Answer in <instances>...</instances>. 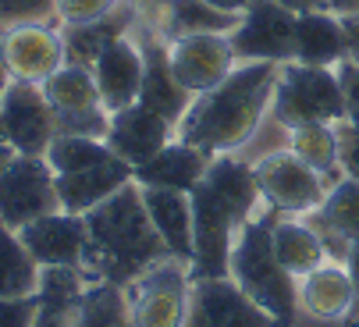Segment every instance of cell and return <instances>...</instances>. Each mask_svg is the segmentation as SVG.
<instances>
[{"label": "cell", "instance_id": "6da1fadb", "mask_svg": "<svg viewBox=\"0 0 359 327\" xmlns=\"http://www.w3.org/2000/svg\"><path fill=\"white\" fill-rule=\"evenodd\" d=\"M278 86V65L242 61L221 86L192 96L178 139L203 149L210 160L242 153L271 118V100Z\"/></svg>", "mask_w": 359, "mask_h": 327}, {"label": "cell", "instance_id": "7a4b0ae2", "mask_svg": "<svg viewBox=\"0 0 359 327\" xmlns=\"http://www.w3.org/2000/svg\"><path fill=\"white\" fill-rule=\"evenodd\" d=\"M189 196H192V242H196L189 274L192 281L228 278L231 246L242 225L267 206L260 185H256L252 164L242 160L238 153L214 156L207 178Z\"/></svg>", "mask_w": 359, "mask_h": 327}, {"label": "cell", "instance_id": "3957f363", "mask_svg": "<svg viewBox=\"0 0 359 327\" xmlns=\"http://www.w3.org/2000/svg\"><path fill=\"white\" fill-rule=\"evenodd\" d=\"M168 256L171 249L164 246L161 232L153 228L149 210L142 203V189L135 182L86 213L82 270L89 281H107L125 288Z\"/></svg>", "mask_w": 359, "mask_h": 327}, {"label": "cell", "instance_id": "277c9868", "mask_svg": "<svg viewBox=\"0 0 359 327\" xmlns=\"http://www.w3.org/2000/svg\"><path fill=\"white\" fill-rule=\"evenodd\" d=\"M274 217L278 213L271 206H264L260 213L242 225V232L231 246L228 278L274 320V327H292L299 316V281L274 256V246H271Z\"/></svg>", "mask_w": 359, "mask_h": 327}, {"label": "cell", "instance_id": "5b68a950", "mask_svg": "<svg viewBox=\"0 0 359 327\" xmlns=\"http://www.w3.org/2000/svg\"><path fill=\"white\" fill-rule=\"evenodd\" d=\"M271 121H278L288 132L313 121H331V125L345 121V89L338 68H313L299 61L278 65Z\"/></svg>", "mask_w": 359, "mask_h": 327}, {"label": "cell", "instance_id": "8992f818", "mask_svg": "<svg viewBox=\"0 0 359 327\" xmlns=\"http://www.w3.org/2000/svg\"><path fill=\"white\" fill-rule=\"evenodd\" d=\"M192 299V274L189 263L168 256L146 274L125 285L128 323L132 327H185Z\"/></svg>", "mask_w": 359, "mask_h": 327}, {"label": "cell", "instance_id": "52a82bcc", "mask_svg": "<svg viewBox=\"0 0 359 327\" xmlns=\"http://www.w3.org/2000/svg\"><path fill=\"white\" fill-rule=\"evenodd\" d=\"M252 175H256V185H260L264 203L274 213H285V217L313 213L324 203L327 189H331V182L320 171H313L310 164H302L288 146L256 156L252 160Z\"/></svg>", "mask_w": 359, "mask_h": 327}, {"label": "cell", "instance_id": "ba28073f", "mask_svg": "<svg viewBox=\"0 0 359 327\" xmlns=\"http://www.w3.org/2000/svg\"><path fill=\"white\" fill-rule=\"evenodd\" d=\"M43 93L54 107L57 135H89V139H107L111 111L104 107L100 86L93 79V68L86 65H65L57 75L43 82Z\"/></svg>", "mask_w": 359, "mask_h": 327}, {"label": "cell", "instance_id": "9c48e42d", "mask_svg": "<svg viewBox=\"0 0 359 327\" xmlns=\"http://www.w3.org/2000/svg\"><path fill=\"white\" fill-rule=\"evenodd\" d=\"M0 61H4L11 82L43 86L68 65L65 29L54 22H22L0 29Z\"/></svg>", "mask_w": 359, "mask_h": 327}, {"label": "cell", "instance_id": "30bf717a", "mask_svg": "<svg viewBox=\"0 0 359 327\" xmlns=\"http://www.w3.org/2000/svg\"><path fill=\"white\" fill-rule=\"evenodd\" d=\"M54 210H61V199H57V182L46 156L15 153L4 178H0V221L18 232Z\"/></svg>", "mask_w": 359, "mask_h": 327}, {"label": "cell", "instance_id": "8fae6325", "mask_svg": "<svg viewBox=\"0 0 359 327\" xmlns=\"http://www.w3.org/2000/svg\"><path fill=\"white\" fill-rule=\"evenodd\" d=\"M295 11L274 4V0H249L238 25L231 29V46L238 61H295Z\"/></svg>", "mask_w": 359, "mask_h": 327}, {"label": "cell", "instance_id": "7c38bea8", "mask_svg": "<svg viewBox=\"0 0 359 327\" xmlns=\"http://www.w3.org/2000/svg\"><path fill=\"white\" fill-rule=\"evenodd\" d=\"M0 125L4 139L22 156H46L50 142L57 139V118L43 86L36 82H11L0 96Z\"/></svg>", "mask_w": 359, "mask_h": 327}, {"label": "cell", "instance_id": "4fadbf2b", "mask_svg": "<svg viewBox=\"0 0 359 327\" xmlns=\"http://www.w3.org/2000/svg\"><path fill=\"white\" fill-rule=\"evenodd\" d=\"M168 61L182 89H189L192 96L221 86L242 65L231 46V36L224 32H192L168 39Z\"/></svg>", "mask_w": 359, "mask_h": 327}, {"label": "cell", "instance_id": "5bb4252c", "mask_svg": "<svg viewBox=\"0 0 359 327\" xmlns=\"http://www.w3.org/2000/svg\"><path fill=\"white\" fill-rule=\"evenodd\" d=\"M135 39L142 46V58H146V72H142V89H139V103L149 107L153 114H161L175 125L178 132V121L185 118L189 103H192V93L182 89V82L175 79L171 72V61H168V39H161L142 18L135 22Z\"/></svg>", "mask_w": 359, "mask_h": 327}, {"label": "cell", "instance_id": "9a60e30c", "mask_svg": "<svg viewBox=\"0 0 359 327\" xmlns=\"http://www.w3.org/2000/svg\"><path fill=\"white\" fill-rule=\"evenodd\" d=\"M185 327H274V320L231 278H203L192 281Z\"/></svg>", "mask_w": 359, "mask_h": 327}, {"label": "cell", "instance_id": "2e32d148", "mask_svg": "<svg viewBox=\"0 0 359 327\" xmlns=\"http://www.w3.org/2000/svg\"><path fill=\"white\" fill-rule=\"evenodd\" d=\"M18 235L39 267H82L86 260V217L79 213L54 210L18 228Z\"/></svg>", "mask_w": 359, "mask_h": 327}, {"label": "cell", "instance_id": "e0dca14e", "mask_svg": "<svg viewBox=\"0 0 359 327\" xmlns=\"http://www.w3.org/2000/svg\"><path fill=\"white\" fill-rule=\"evenodd\" d=\"M171 139H178L175 125L161 114H153L139 100L132 107H125V111H114L111 125H107V146L121 160H128L132 168H142V164L157 156Z\"/></svg>", "mask_w": 359, "mask_h": 327}, {"label": "cell", "instance_id": "ac0fdd59", "mask_svg": "<svg viewBox=\"0 0 359 327\" xmlns=\"http://www.w3.org/2000/svg\"><path fill=\"white\" fill-rule=\"evenodd\" d=\"M142 72H146V58L142 46L135 39V29L125 32L121 39H114L93 65V79L100 86V96H104V107L114 111H125L139 100L142 89Z\"/></svg>", "mask_w": 359, "mask_h": 327}, {"label": "cell", "instance_id": "d6986e66", "mask_svg": "<svg viewBox=\"0 0 359 327\" xmlns=\"http://www.w3.org/2000/svg\"><path fill=\"white\" fill-rule=\"evenodd\" d=\"M54 182H57L61 210L86 217L93 206H100L114 192H121L125 185H132L135 182V168L114 153L107 160L89 164V168H79V171H68V175H54Z\"/></svg>", "mask_w": 359, "mask_h": 327}, {"label": "cell", "instance_id": "ffe728a7", "mask_svg": "<svg viewBox=\"0 0 359 327\" xmlns=\"http://www.w3.org/2000/svg\"><path fill=\"white\" fill-rule=\"evenodd\" d=\"M355 285L348 267L338 260H327L324 267L299 278V313L320 323H345L355 313Z\"/></svg>", "mask_w": 359, "mask_h": 327}, {"label": "cell", "instance_id": "44dd1931", "mask_svg": "<svg viewBox=\"0 0 359 327\" xmlns=\"http://www.w3.org/2000/svg\"><path fill=\"white\" fill-rule=\"evenodd\" d=\"M306 221L320 232L331 260L345 263L352 242H359V182L348 178V175L338 178L327 189L324 203L313 213H306Z\"/></svg>", "mask_w": 359, "mask_h": 327}, {"label": "cell", "instance_id": "7402d4cb", "mask_svg": "<svg viewBox=\"0 0 359 327\" xmlns=\"http://www.w3.org/2000/svg\"><path fill=\"white\" fill-rule=\"evenodd\" d=\"M82 267H43L39 270V306L32 327H86L82 323V295H86Z\"/></svg>", "mask_w": 359, "mask_h": 327}, {"label": "cell", "instance_id": "603a6c76", "mask_svg": "<svg viewBox=\"0 0 359 327\" xmlns=\"http://www.w3.org/2000/svg\"><path fill=\"white\" fill-rule=\"evenodd\" d=\"M295 61L313 68H338L348 61V36L345 18L317 8L295 18Z\"/></svg>", "mask_w": 359, "mask_h": 327}, {"label": "cell", "instance_id": "cb8c5ba5", "mask_svg": "<svg viewBox=\"0 0 359 327\" xmlns=\"http://www.w3.org/2000/svg\"><path fill=\"white\" fill-rule=\"evenodd\" d=\"M139 189H142V203L149 210V221L161 232L171 256L182 260V263H192V253H196V242H192V196L178 192V189H157V185H139Z\"/></svg>", "mask_w": 359, "mask_h": 327}, {"label": "cell", "instance_id": "d4e9b609", "mask_svg": "<svg viewBox=\"0 0 359 327\" xmlns=\"http://www.w3.org/2000/svg\"><path fill=\"white\" fill-rule=\"evenodd\" d=\"M271 246H274L278 263L288 270L295 281L331 260L320 232L306 221V217H285V213H278L274 217V228H271Z\"/></svg>", "mask_w": 359, "mask_h": 327}, {"label": "cell", "instance_id": "484cf974", "mask_svg": "<svg viewBox=\"0 0 359 327\" xmlns=\"http://www.w3.org/2000/svg\"><path fill=\"white\" fill-rule=\"evenodd\" d=\"M210 171V156L182 142L171 139L153 160H146L142 168H135V182L139 185H157V189H178V192H192Z\"/></svg>", "mask_w": 359, "mask_h": 327}, {"label": "cell", "instance_id": "4316f807", "mask_svg": "<svg viewBox=\"0 0 359 327\" xmlns=\"http://www.w3.org/2000/svg\"><path fill=\"white\" fill-rule=\"evenodd\" d=\"M135 22H139V11H135L132 0H125V4H121L114 15H107V18H100V22H93V25H72V29H65L68 61L93 68L100 53H104L114 39H121L125 32H132Z\"/></svg>", "mask_w": 359, "mask_h": 327}, {"label": "cell", "instance_id": "83f0119b", "mask_svg": "<svg viewBox=\"0 0 359 327\" xmlns=\"http://www.w3.org/2000/svg\"><path fill=\"white\" fill-rule=\"evenodd\" d=\"M39 263L25 249L22 235L0 221V299H22L39 292Z\"/></svg>", "mask_w": 359, "mask_h": 327}, {"label": "cell", "instance_id": "f1b7e54d", "mask_svg": "<svg viewBox=\"0 0 359 327\" xmlns=\"http://www.w3.org/2000/svg\"><path fill=\"white\" fill-rule=\"evenodd\" d=\"M288 149L310 164L313 171H320L331 185L338 178H345L341 164H338V125L331 121H313V125H299L288 132Z\"/></svg>", "mask_w": 359, "mask_h": 327}, {"label": "cell", "instance_id": "f546056e", "mask_svg": "<svg viewBox=\"0 0 359 327\" xmlns=\"http://www.w3.org/2000/svg\"><path fill=\"white\" fill-rule=\"evenodd\" d=\"M82 323L86 327H132L125 288L107 281H89L82 295Z\"/></svg>", "mask_w": 359, "mask_h": 327}, {"label": "cell", "instance_id": "4dcf8cb0", "mask_svg": "<svg viewBox=\"0 0 359 327\" xmlns=\"http://www.w3.org/2000/svg\"><path fill=\"white\" fill-rule=\"evenodd\" d=\"M125 0H54V22L61 29L72 25H93L100 18L114 15Z\"/></svg>", "mask_w": 359, "mask_h": 327}, {"label": "cell", "instance_id": "1f68e13d", "mask_svg": "<svg viewBox=\"0 0 359 327\" xmlns=\"http://www.w3.org/2000/svg\"><path fill=\"white\" fill-rule=\"evenodd\" d=\"M50 18H54V0H0V25L50 22Z\"/></svg>", "mask_w": 359, "mask_h": 327}, {"label": "cell", "instance_id": "d6a6232c", "mask_svg": "<svg viewBox=\"0 0 359 327\" xmlns=\"http://www.w3.org/2000/svg\"><path fill=\"white\" fill-rule=\"evenodd\" d=\"M338 164L348 178L359 182V128L352 121H338Z\"/></svg>", "mask_w": 359, "mask_h": 327}, {"label": "cell", "instance_id": "836d02e7", "mask_svg": "<svg viewBox=\"0 0 359 327\" xmlns=\"http://www.w3.org/2000/svg\"><path fill=\"white\" fill-rule=\"evenodd\" d=\"M36 295H22V299H0V327H32L36 323Z\"/></svg>", "mask_w": 359, "mask_h": 327}, {"label": "cell", "instance_id": "e575fe53", "mask_svg": "<svg viewBox=\"0 0 359 327\" xmlns=\"http://www.w3.org/2000/svg\"><path fill=\"white\" fill-rule=\"evenodd\" d=\"M338 79L345 89V121H352L359 128V65L355 61L338 65Z\"/></svg>", "mask_w": 359, "mask_h": 327}, {"label": "cell", "instance_id": "d590c367", "mask_svg": "<svg viewBox=\"0 0 359 327\" xmlns=\"http://www.w3.org/2000/svg\"><path fill=\"white\" fill-rule=\"evenodd\" d=\"M345 36H348V61L359 65V11L345 15Z\"/></svg>", "mask_w": 359, "mask_h": 327}, {"label": "cell", "instance_id": "8d00e7d4", "mask_svg": "<svg viewBox=\"0 0 359 327\" xmlns=\"http://www.w3.org/2000/svg\"><path fill=\"white\" fill-rule=\"evenodd\" d=\"M345 267H348V274H352V285H355V302H359V242H352L348 256H345ZM359 313V306H355Z\"/></svg>", "mask_w": 359, "mask_h": 327}, {"label": "cell", "instance_id": "74e56055", "mask_svg": "<svg viewBox=\"0 0 359 327\" xmlns=\"http://www.w3.org/2000/svg\"><path fill=\"white\" fill-rule=\"evenodd\" d=\"M274 4H281V8L302 15V11H317V8H324V0H274Z\"/></svg>", "mask_w": 359, "mask_h": 327}, {"label": "cell", "instance_id": "f35d334b", "mask_svg": "<svg viewBox=\"0 0 359 327\" xmlns=\"http://www.w3.org/2000/svg\"><path fill=\"white\" fill-rule=\"evenodd\" d=\"M324 8L345 18V15H355L359 11V0H324Z\"/></svg>", "mask_w": 359, "mask_h": 327}, {"label": "cell", "instance_id": "ab89813d", "mask_svg": "<svg viewBox=\"0 0 359 327\" xmlns=\"http://www.w3.org/2000/svg\"><path fill=\"white\" fill-rule=\"evenodd\" d=\"M203 4H210V8H221L228 15H242L249 8V0H203Z\"/></svg>", "mask_w": 359, "mask_h": 327}, {"label": "cell", "instance_id": "60d3db41", "mask_svg": "<svg viewBox=\"0 0 359 327\" xmlns=\"http://www.w3.org/2000/svg\"><path fill=\"white\" fill-rule=\"evenodd\" d=\"M11 160H15V149H11L8 142H0V178H4V171H8Z\"/></svg>", "mask_w": 359, "mask_h": 327}, {"label": "cell", "instance_id": "b9f144b4", "mask_svg": "<svg viewBox=\"0 0 359 327\" xmlns=\"http://www.w3.org/2000/svg\"><path fill=\"white\" fill-rule=\"evenodd\" d=\"M4 29V25H0ZM11 86V75H8V68H4V61H0V96H4V89Z\"/></svg>", "mask_w": 359, "mask_h": 327}, {"label": "cell", "instance_id": "7bdbcfd3", "mask_svg": "<svg viewBox=\"0 0 359 327\" xmlns=\"http://www.w3.org/2000/svg\"><path fill=\"white\" fill-rule=\"evenodd\" d=\"M345 327H359V313H352V316L345 320Z\"/></svg>", "mask_w": 359, "mask_h": 327}, {"label": "cell", "instance_id": "ee69618b", "mask_svg": "<svg viewBox=\"0 0 359 327\" xmlns=\"http://www.w3.org/2000/svg\"><path fill=\"white\" fill-rule=\"evenodd\" d=\"M0 142H8V139H4V125H0Z\"/></svg>", "mask_w": 359, "mask_h": 327}]
</instances>
